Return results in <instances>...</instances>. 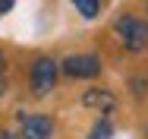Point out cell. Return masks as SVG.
Returning a JSON list of instances; mask_svg holds the SVG:
<instances>
[{
  "label": "cell",
  "instance_id": "cell-1",
  "mask_svg": "<svg viewBox=\"0 0 148 139\" xmlns=\"http://www.w3.org/2000/svg\"><path fill=\"white\" fill-rule=\"evenodd\" d=\"M117 35L123 38L126 51H145L148 48V22L139 16H123L117 19Z\"/></svg>",
  "mask_w": 148,
  "mask_h": 139
},
{
  "label": "cell",
  "instance_id": "cell-2",
  "mask_svg": "<svg viewBox=\"0 0 148 139\" xmlns=\"http://www.w3.org/2000/svg\"><path fill=\"white\" fill-rule=\"evenodd\" d=\"M29 82H32V92H35V95H47V92L57 85V63H54V60H47V57L35 60Z\"/></svg>",
  "mask_w": 148,
  "mask_h": 139
},
{
  "label": "cell",
  "instance_id": "cell-3",
  "mask_svg": "<svg viewBox=\"0 0 148 139\" xmlns=\"http://www.w3.org/2000/svg\"><path fill=\"white\" fill-rule=\"evenodd\" d=\"M63 73L69 79H91L101 73V60L95 54H76V57H66L63 60Z\"/></svg>",
  "mask_w": 148,
  "mask_h": 139
},
{
  "label": "cell",
  "instance_id": "cell-4",
  "mask_svg": "<svg viewBox=\"0 0 148 139\" xmlns=\"http://www.w3.org/2000/svg\"><path fill=\"white\" fill-rule=\"evenodd\" d=\"M19 120H22V139H51L54 133V120L44 114H29Z\"/></svg>",
  "mask_w": 148,
  "mask_h": 139
},
{
  "label": "cell",
  "instance_id": "cell-5",
  "mask_svg": "<svg viewBox=\"0 0 148 139\" xmlns=\"http://www.w3.org/2000/svg\"><path fill=\"white\" fill-rule=\"evenodd\" d=\"M82 104L85 108H98V111H114L117 108V98L110 92H104V89H88L82 95Z\"/></svg>",
  "mask_w": 148,
  "mask_h": 139
},
{
  "label": "cell",
  "instance_id": "cell-6",
  "mask_svg": "<svg viewBox=\"0 0 148 139\" xmlns=\"http://www.w3.org/2000/svg\"><path fill=\"white\" fill-rule=\"evenodd\" d=\"M110 136H114V127H110L107 117H101V120L91 127V133H88V139H110Z\"/></svg>",
  "mask_w": 148,
  "mask_h": 139
},
{
  "label": "cell",
  "instance_id": "cell-7",
  "mask_svg": "<svg viewBox=\"0 0 148 139\" xmlns=\"http://www.w3.org/2000/svg\"><path fill=\"white\" fill-rule=\"evenodd\" d=\"M76 10L85 16V19H91V16H98V10H101V3H95V0H76Z\"/></svg>",
  "mask_w": 148,
  "mask_h": 139
},
{
  "label": "cell",
  "instance_id": "cell-8",
  "mask_svg": "<svg viewBox=\"0 0 148 139\" xmlns=\"http://www.w3.org/2000/svg\"><path fill=\"white\" fill-rule=\"evenodd\" d=\"M13 10V0H0V13H10Z\"/></svg>",
  "mask_w": 148,
  "mask_h": 139
},
{
  "label": "cell",
  "instance_id": "cell-9",
  "mask_svg": "<svg viewBox=\"0 0 148 139\" xmlns=\"http://www.w3.org/2000/svg\"><path fill=\"white\" fill-rule=\"evenodd\" d=\"M3 66H6V60H3V51H0V82H3Z\"/></svg>",
  "mask_w": 148,
  "mask_h": 139
},
{
  "label": "cell",
  "instance_id": "cell-10",
  "mask_svg": "<svg viewBox=\"0 0 148 139\" xmlns=\"http://www.w3.org/2000/svg\"><path fill=\"white\" fill-rule=\"evenodd\" d=\"M0 139H16L13 133H6V130H0Z\"/></svg>",
  "mask_w": 148,
  "mask_h": 139
}]
</instances>
